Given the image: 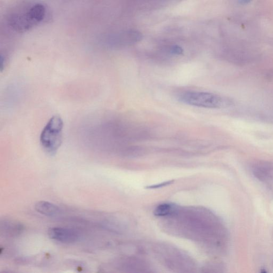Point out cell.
Masks as SVG:
<instances>
[{"instance_id":"cell-1","label":"cell","mask_w":273,"mask_h":273,"mask_svg":"<svg viewBox=\"0 0 273 273\" xmlns=\"http://www.w3.org/2000/svg\"><path fill=\"white\" fill-rule=\"evenodd\" d=\"M177 233L189 238L210 241L219 244L226 239V231L218 219L205 209H185L179 208L169 216Z\"/></svg>"},{"instance_id":"cell-2","label":"cell","mask_w":273,"mask_h":273,"mask_svg":"<svg viewBox=\"0 0 273 273\" xmlns=\"http://www.w3.org/2000/svg\"><path fill=\"white\" fill-rule=\"evenodd\" d=\"M181 103L206 109H221L230 105L229 101L219 95L208 92L186 91L177 95Z\"/></svg>"},{"instance_id":"cell-3","label":"cell","mask_w":273,"mask_h":273,"mask_svg":"<svg viewBox=\"0 0 273 273\" xmlns=\"http://www.w3.org/2000/svg\"><path fill=\"white\" fill-rule=\"evenodd\" d=\"M63 121L59 116L49 120L40 135V144L44 151L55 154L61 147L62 141Z\"/></svg>"},{"instance_id":"cell-4","label":"cell","mask_w":273,"mask_h":273,"mask_svg":"<svg viewBox=\"0 0 273 273\" xmlns=\"http://www.w3.org/2000/svg\"><path fill=\"white\" fill-rule=\"evenodd\" d=\"M8 23L9 27L18 33H24L37 25L30 16L29 5L12 11L8 17Z\"/></svg>"},{"instance_id":"cell-5","label":"cell","mask_w":273,"mask_h":273,"mask_svg":"<svg viewBox=\"0 0 273 273\" xmlns=\"http://www.w3.org/2000/svg\"><path fill=\"white\" fill-rule=\"evenodd\" d=\"M142 34L137 30H130L109 36L107 42L113 46L131 45L141 41Z\"/></svg>"},{"instance_id":"cell-6","label":"cell","mask_w":273,"mask_h":273,"mask_svg":"<svg viewBox=\"0 0 273 273\" xmlns=\"http://www.w3.org/2000/svg\"><path fill=\"white\" fill-rule=\"evenodd\" d=\"M49 237L63 243H73L79 239V235L73 230L65 228L52 227L48 231Z\"/></svg>"},{"instance_id":"cell-7","label":"cell","mask_w":273,"mask_h":273,"mask_svg":"<svg viewBox=\"0 0 273 273\" xmlns=\"http://www.w3.org/2000/svg\"><path fill=\"white\" fill-rule=\"evenodd\" d=\"M252 173L258 180L267 182L273 178V164L266 162H259L254 165Z\"/></svg>"},{"instance_id":"cell-8","label":"cell","mask_w":273,"mask_h":273,"mask_svg":"<svg viewBox=\"0 0 273 273\" xmlns=\"http://www.w3.org/2000/svg\"><path fill=\"white\" fill-rule=\"evenodd\" d=\"M35 211L42 214L48 217H55L58 215L61 212L58 206L47 201H40L35 205Z\"/></svg>"},{"instance_id":"cell-9","label":"cell","mask_w":273,"mask_h":273,"mask_svg":"<svg viewBox=\"0 0 273 273\" xmlns=\"http://www.w3.org/2000/svg\"><path fill=\"white\" fill-rule=\"evenodd\" d=\"M177 207L169 203H163L157 206L154 211V214L157 217H166L172 214L176 210Z\"/></svg>"},{"instance_id":"cell-10","label":"cell","mask_w":273,"mask_h":273,"mask_svg":"<svg viewBox=\"0 0 273 273\" xmlns=\"http://www.w3.org/2000/svg\"><path fill=\"white\" fill-rule=\"evenodd\" d=\"M169 52L171 54L178 55H181L183 53V49L182 47L179 46H172L169 48Z\"/></svg>"},{"instance_id":"cell-11","label":"cell","mask_w":273,"mask_h":273,"mask_svg":"<svg viewBox=\"0 0 273 273\" xmlns=\"http://www.w3.org/2000/svg\"><path fill=\"white\" fill-rule=\"evenodd\" d=\"M173 182H174V181H173L166 182H164L163 183L158 184V185H153V186H149V187H148V188H161V187H162L163 186H167L168 185H170V184L172 183Z\"/></svg>"},{"instance_id":"cell-12","label":"cell","mask_w":273,"mask_h":273,"mask_svg":"<svg viewBox=\"0 0 273 273\" xmlns=\"http://www.w3.org/2000/svg\"><path fill=\"white\" fill-rule=\"evenodd\" d=\"M240 3L243 4H246L250 3L252 0H239Z\"/></svg>"}]
</instances>
